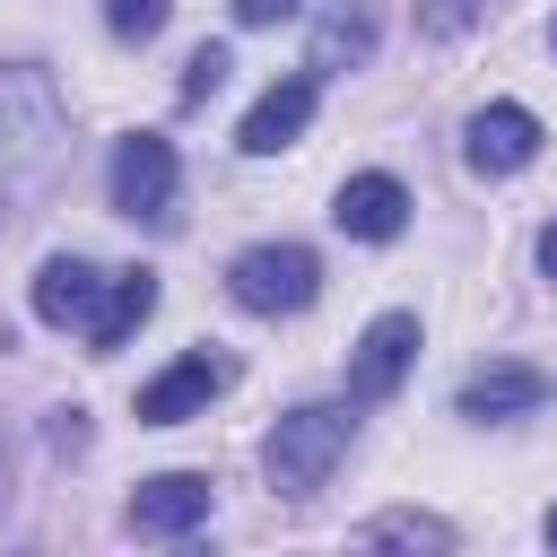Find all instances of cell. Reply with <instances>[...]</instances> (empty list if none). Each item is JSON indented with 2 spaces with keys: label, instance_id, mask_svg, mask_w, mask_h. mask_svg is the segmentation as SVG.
Segmentation results:
<instances>
[{
  "label": "cell",
  "instance_id": "1",
  "mask_svg": "<svg viewBox=\"0 0 557 557\" xmlns=\"http://www.w3.org/2000/svg\"><path fill=\"white\" fill-rule=\"evenodd\" d=\"M339 453H348V409H287L261 461H270V487L313 496V487L339 470Z\"/></svg>",
  "mask_w": 557,
  "mask_h": 557
},
{
  "label": "cell",
  "instance_id": "2",
  "mask_svg": "<svg viewBox=\"0 0 557 557\" xmlns=\"http://www.w3.org/2000/svg\"><path fill=\"white\" fill-rule=\"evenodd\" d=\"M226 287H235L244 313H305L313 287H322V261L305 244H252V252H235Z\"/></svg>",
  "mask_w": 557,
  "mask_h": 557
},
{
  "label": "cell",
  "instance_id": "3",
  "mask_svg": "<svg viewBox=\"0 0 557 557\" xmlns=\"http://www.w3.org/2000/svg\"><path fill=\"white\" fill-rule=\"evenodd\" d=\"M226 383H235V366H226L218 348H191V357H174V366L139 392V426H183V418H200Z\"/></svg>",
  "mask_w": 557,
  "mask_h": 557
},
{
  "label": "cell",
  "instance_id": "4",
  "mask_svg": "<svg viewBox=\"0 0 557 557\" xmlns=\"http://www.w3.org/2000/svg\"><path fill=\"white\" fill-rule=\"evenodd\" d=\"M113 209L122 218H165L174 209V148L157 131H131L113 148Z\"/></svg>",
  "mask_w": 557,
  "mask_h": 557
},
{
  "label": "cell",
  "instance_id": "5",
  "mask_svg": "<svg viewBox=\"0 0 557 557\" xmlns=\"http://www.w3.org/2000/svg\"><path fill=\"white\" fill-rule=\"evenodd\" d=\"M409 357H418V313L366 322V339H357V357H348V392H357V400H392L400 374H409Z\"/></svg>",
  "mask_w": 557,
  "mask_h": 557
},
{
  "label": "cell",
  "instance_id": "6",
  "mask_svg": "<svg viewBox=\"0 0 557 557\" xmlns=\"http://www.w3.org/2000/svg\"><path fill=\"white\" fill-rule=\"evenodd\" d=\"M209 513V479L200 470H165V479H139V496H131V531L139 540H174V531H191Z\"/></svg>",
  "mask_w": 557,
  "mask_h": 557
},
{
  "label": "cell",
  "instance_id": "7",
  "mask_svg": "<svg viewBox=\"0 0 557 557\" xmlns=\"http://www.w3.org/2000/svg\"><path fill=\"white\" fill-rule=\"evenodd\" d=\"M331 218H339L348 235H366V244H392V235L409 226V191H400L392 174H348L339 200H331Z\"/></svg>",
  "mask_w": 557,
  "mask_h": 557
},
{
  "label": "cell",
  "instance_id": "8",
  "mask_svg": "<svg viewBox=\"0 0 557 557\" xmlns=\"http://www.w3.org/2000/svg\"><path fill=\"white\" fill-rule=\"evenodd\" d=\"M305 122H313V78H278V87H270V96L244 113L235 148H244V157H278V148H287Z\"/></svg>",
  "mask_w": 557,
  "mask_h": 557
},
{
  "label": "cell",
  "instance_id": "9",
  "mask_svg": "<svg viewBox=\"0 0 557 557\" xmlns=\"http://www.w3.org/2000/svg\"><path fill=\"white\" fill-rule=\"evenodd\" d=\"M531 157H540V122H531L522 104L470 113V165H479V174H513V165H531Z\"/></svg>",
  "mask_w": 557,
  "mask_h": 557
},
{
  "label": "cell",
  "instance_id": "10",
  "mask_svg": "<svg viewBox=\"0 0 557 557\" xmlns=\"http://www.w3.org/2000/svg\"><path fill=\"white\" fill-rule=\"evenodd\" d=\"M148 313H157V270H122V278L96 296V313H87V348H96V357H113Z\"/></svg>",
  "mask_w": 557,
  "mask_h": 557
},
{
  "label": "cell",
  "instance_id": "11",
  "mask_svg": "<svg viewBox=\"0 0 557 557\" xmlns=\"http://www.w3.org/2000/svg\"><path fill=\"white\" fill-rule=\"evenodd\" d=\"M548 400V374L540 366H479L461 383V418H522Z\"/></svg>",
  "mask_w": 557,
  "mask_h": 557
},
{
  "label": "cell",
  "instance_id": "12",
  "mask_svg": "<svg viewBox=\"0 0 557 557\" xmlns=\"http://www.w3.org/2000/svg\"><path fill=\"white\" fill-rule=\"evenodd\" d=\"M96 296H104V278H96L87 261H70V252L35 270V322H52V331L87 322V313H96Z\"/></svg>",
  "mask_w": 557,
  "mask_h": 557
},
{
  "label": "cell",
  "instance_id": "13",
  "mask_svg": "<svg viewBox=\"0 0 557 557\" xmlns=\"http://www.w3.org/2000/svg\"><path fill=\"white\" fill-rule=\"evenodd\" d=\"M366 52H374V17L366 9H331L313 26V70H357Z\"/></svg>",
  "mask_w": 557,
  "mask_h": 557
},
{
  "label": "cell",
  "instance_id": "14",
  "mask_svg": "<svg viewBox=\"0 0 557 557\" xmlns=\"http://www.w3.org/2000/svg\"><path fill=\"white\" fill-rule=\"evenodd\" d=\"M357 540H374V548H453V531L435 513H374Z\"/></svg>",
  "mask_w": 557,
  "mask_h": 557
},
{
  "label": "cell",
  "instance_id": "15",
  "mask_svg": "<svg viewBox=\"0 0 557 557\" xmlns=\"http://www.w3.org/2000/svg\"><path fill=\"white\" fill-rule=\"evenodd\" d=\"M165 9H174V0H104V26H113L122 44H148V35L165 26Z\"/></svg>",
  "mask_w": 557,
  "mask_h": 557
},
{
  "label": "cell",
  "instance_id": "16",
  "mask_svg": "<svg viewBox=\"0 0 557 557\" xmlns=\"http://www.w3.org/2000/svg\"><path fill=\"white\" fill-rule=\"evenodd\" d=\"M226 70H235V61H226V44H200V52L183 61V104H200V96H218V87H226Z\"/></svg>",
  "mask_w": 557,
  "mask_h": 557
},
{
  "label": "cell",
  "instance_id": "17",
  "mask_svg": "<svg viewBox=\"0 0 557 557\" xmlns=\"http://www.w3.org/2000/svg\"><path fill=\"white\" fill-rule=\"evenodd\" d=\"M487 17V0H418V26L426 35H470Z\"/></svg>",
  "mask_w": 557,
  "mask_h": 557
},
{
  "label": "cell",
  "instance_id": "18",
  "mask_svg": "<svg viewBox=\"0 0 557 557\" xmlns=\"http://www.w3.org/2000/svg\"><path fill=\"white\" fill-rule=\"evenodd\" d=\"M296 9H305V0H235L244 26H278V17H296Z\"/></svg>",
  "mask_w": 557,
  "mask_h": 557
},
{
  "label": "cell",
  "instance_id": "19",
  "mask_svg": "<svg viewBox=\"0 0 557 557\" xmlns=\"http://www.w3.org/2000/svg\"><path fill=\"white\" fill-rule=\"evenodd\" d=\"M78 444H87V426H78V409H61L52 418V453H78Z\"/></svg>",
  "mask_w": 557,
  "mask_h": 557
},
{
  "label": "cell",
  "instance_id": "20",
  "mask_svg": "<svg viewBox=\"0 0 557 557\" xmlns=\"http://www.w3.org/2000/svg\"><path fill=\"white\" fill-rule=\"evenodd\" d=\"M540 270H548V278H557V226H548V235H540Z\"/></svg>",
  "mask_w": 557,
  "mask_h": 557
},
{
  "label": "cell",
  "instance_id": "21",
  "mask_svg": "<svg viewBox=\"0 0 557 557\" xmlns=\"http://www.w3.org/2000/svg\"><path fill=\"white\" fill-rule=\"evenodd\" d=\"M548 548H557V505H548Z\"/></svg>",
  "mask_w": 557,
  "mask_h": 557
},
{
  "label": "cell",
  "instance_id": "22",
  "mask_svg": "<svg viewBox=\"0 0 557 557\" xmlns=\"http://www.w3.org/2000/svg\"><path fill=\"white\" fill-rule=\"evenodd\" d=\"M0 479H9V444H0Z\"/></svg>",
  "mask_w": 557,
  "mask_h": 557
}]
</instances>
